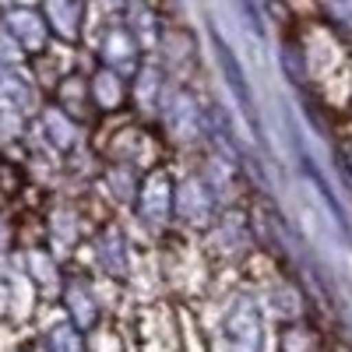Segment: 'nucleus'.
<instances>
[{
  "label": "nucleus",
  "instance_id": "nucleus-1",
  "mask_svg": "<svg viewBox=\"0 0 352 352\" xmlns=\"http://www.w3.org/2000/svg\"><path fill=\"white\" fill-rule=\"evenodd\" d=\"M8 28L14 32V39H21V43H39L43 39V21L36 18V14H28V11H11L8 14Z\"/></svg>",
  "mask_w": 352,
  "mask_h": 352
},
{
  "label": "nucleus",
  "instance_id": "nucleus-3",
  "mask_svg": "<svg viewBox=\"0 0 352 352\" xmlns=\"http://www.w3.org/2000/svg\"><path fill=\"white\" fill-rule=\"evenodd\" d=\"M324 11L335 25H342V28L352 32V0H324Z\"/></svg>",
  "mask_w": 352,
  "mask_h": 352
},
{
  "label": "nucleus",
  "instance_id": "nucleus-2",
  "mask_svg": "<svg viewBox=\"0 0 352 352\" xmlns=\"http://www.w3.org/2000/svg\"><path fill=\"white\" fill-rule=\"evenodd\" d=\"M46 8H50L53 25L60 28L64 36H74V25H78V4L74 0H46Z\"/></svg>",
  "mask_w": 352,
  "mask_h": 352
}]
</instances>
